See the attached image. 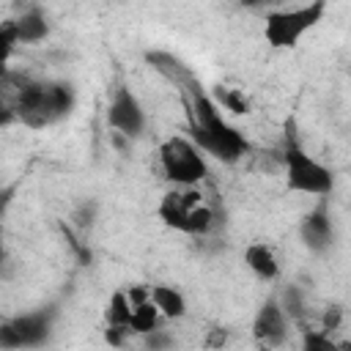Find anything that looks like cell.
<instances>
[{
    "mask_svg": "<svg viewBox=\"0 0 351 351\" xmlns=\"http://www.w3.org/2000/svg\"><path fill=\"white\" fill-rule=\"evenodd\" d=\"M340 307H329V313L324 315V329H326V335L332 332V329H337V324H340Z\"/></svg>",
    "mask_w": 351,
    "mask_h": 351,
    "instance_id": "484cf974",
    "label": "cell"
},
{
    "mask_svg": "<svg viewBox=\"0 0 351 351\" xmlns=\"http://www.w3.org/2000/svg\"><path fill=\"white\" fill-rule=\"evenodd\" d=\"M14 189H16V186H5V189H0V217H3V214H5V208L11 206Z\"/></svg>",
    "mask_w": 351,
    "mask_h": 351,
    "instance_id": "4316f807",
    "label": "cell"
},
{
    "mask_svg": "<svg viewBox=\"0 0 351 351\" xmlns=\"http://www.w3.org/2000/svg\"><path fill=\"white\" fill-rule=\"evenodd\" d=\"M280 307H282L285 318H302V313H304V299H302V291H299L296 285H288V288L282 291Z\"/></svg>",
    "mask_w": 351,
    "mask_h": 351,
    "instance_id": "ac0fdd59",
    "label": "cell"
},
{
    "mask_svg": "<svg viewBox=\"0 0 351 351\" xmlns=\"http://www.w3.org/2000/svg\"><path fill=\"white\" fill-rule=\"evenodd\" d=\"M192 143L225 165L239 162L250 151L241 132H236L222 118L219 107L214 104V99L206 90L192 96Z\"/></svg>",
    "mask_w": 351,
    "mask_h": 351,
    "instance_id": "6da1fadb",
    "label": "cell"
},
{
    "mask_svg": "<svg viewBox=\"0 0 351 351\" xmlns=\"http://www.w3.org/2000/svg\"><path fill=\"white\" fill-rule=\"evenodd\" d=\"M302 351H343L326 332H315V329H310V332H304V337H302Z\"/></svg>",
    "mask_w": 351,
    "mask_h": 351,
    "instance_id": "d6986e66",
    "label": "cell"
},
{
    "mask_svg": "<svg viewBox=\"0 0 351 351\" xmlns=\"http://www.w3.org/2000/svg\"><path fill=\"white\" fill-rule=\"evenodd\" d=\"M11 101L16 121L30 129H44L71 112L74 88L69 82H22Z\"/></svg>",
    "mask_w": 351,
    "mask_h": 351,
    "instance_id": "7a4b0ae2",
    "label": "cell"
},
{
    "mask_svg": "<svg viewBox=\"0 0 351 351\" xmlns=\"http://www.w3.org/2000/svg\"><path fill=\"white\" fill-rule=\"evenodd\" d=\"M156 211L167 228L189 236H203L214 225V211L200 200V192L195 186H176L165 192Z\"/></svg>",
    "mask_w": 351,
    "mask_h": 351,
    "instance_id": "3957f363",
    "label": "cell"
},
{
    "mask_svg": "<svg viewBox=\"0 0 351 351\" xmlns=\"http://www.w3.org/2000/svg\"><path fill=\"white\" fill-rule=\"evenodd\" d=\"M145 60L162 74V77H167L170 82H176L178 88H184L189 96H195V93H200L203 90V85H200V80L192 74V69L181 60V58H176L173 52H162V49H154V52H145Z\"/></svg>",
    "mask_w": 351,
    "mask_h": 351,
    "instance_id": "30bf717a",
    "label": "cell"
},
{
    "mask_svg": "<svg viewBox=\"0 0 351 351\" xmlns=\"http://www.w3.org/2000/svg\"><path fill=\"white\" fill-rule=\"evenodd\" d=\"M107 123H110V129H115V134H123V137L143 134L145 112H143V104L137 101V96L126 85L115 88L110 107H107Z\"/></svg>",
    "mask_w": 351,
    "mask_h": 351,
    "instance_id": "ba28073f",
    "label": "cell"
},
{
    "mask_svg": "<svg viewBox=\"0 0 351 351\" xmlns=\"http://www.w3.org/2000/svg\"><path fill=\"white\" fill-rule=\"evenodd\" d=\"M285 165V184L291 192H304V195H329L335 186V176L329 167H324L318 159H313L304 148L296 143L285 145L282 154Z\"/></svg>",
    "mask_w": 351,
    "mask_h": 351,
    "instance_id": "8992f818",
    "label": "cell"
},
{
    "mask_svg": "<svg viewBox=\"0 0 351 351\" xmlns=\"http://www.w3.org/2000/svg\"><path fill=\"white\" fill-rule=\"evenodd\" d=\"M93 211H96V203H82L80 208H77V214H74V222L80 225V228H85V225H90L93 222Z\"/></svg>",
    "mask_w": 351,
    "mask_h": 351,
    "instance_id": "cb8c5ba5",
    "label": "cell"
},
{
    "mask_svg": "<svg viewBox=\"0 0 351 351\" xmlns=\"http://www.w3.org/2000/svg\"><path fill=\"white\" fill-rule=\"evenodd\" d=\"M52 321H55V307H44L0 324V348L16 351V348L41 346L52 332Z\"/></svg>",
    "mask_w": 351,
    "mask_h": 351,
    "instance_id": "52a82bcc",
    "label": "cell"
},
{
    "mask_svg": "<svg viewBox=\"0 0 351 351\" xmlns=\"http://www.w3.org/2000/svg\"><path fill=\"white\" fill-rule=\"evenodd\" d=\"M148 299L156 307V313L162 318H181L186 313V302L184 293L176 291L173 285H151L148 288Z\"/></svg>",
    "mask_w": 351,
    "mask_h": 351,
    "instance_id": "4fadbf2b",
    "label": "cell"
},
{
    "mask_svg": "<svg viewBox=\"0 0 351 351\" xmlns=\"http://www.w3.org/2000/svg\"><path fill=\"white\" fill-rule=\"evenodd\" d=\"M302 239L315 252H324L332 244L335 233H332V222H329V214H326L324 206H318L313 214L304 217V222H302Z\"/></svg>",
    "mask_w": 351,
    "mask_h": 351,
    "instance_id": "8fae6325",
    "label": "cell"
},
{
    "mask_svg": "<svg viewBox=\"0 0 351 351\" xmlns=\"http://www.w3.org/2000/svg\"><path fill=\"white\" fill-rule=\"evenodd\" d=\"M5 261V247H3V233H0V263Z\"/></svg>",
    "mask_w": 351,
    "mask_h": 351,
    "instance_id": "83f0119b",
    "label": "cell"
},
{
    "mask_svg": "<svg viewBox=\"0 0 351 351\" xmlns=\"http://www.w3.org/2000/svg\"><path fill=\"white\" fill-rule=\"evenodd\" d=\"M107 315V326H121V329H129V318H132V304L126 299V291H115L110 296V304L104 310Z\"/></svg>",
    "mask_w": 351,
    "mask_h": 351,
    "instance_id": "2e32d148",
    "label": "cell"
},
{
    "mask_svg": "<svg viewBox=\"0 0 351 351\" xmlns=\"http://www.w3.org/2000/svg\"><path fill=\"white\" fill-rule=\"evenodd\" d=\"M244 263H247V269H250L258 280H263V282L277 280V274H280V263H277L271 247L263 244V241H255V244H250V247L244 250Z\"/></svg>",
    "mask_w": 351,
    "mask_h": 351,
    "instance_id": "7c38bea8",
    "label": "cell"
},
{
    "mask_svg": "<svg viewBox=\"0 0 351 351\" xmlns=\"http://www.w3.org/2000/svg\"><path fill=\"white\" fill-rule=\"evenodd\" d=\"M326 11L324 0H313L307 5L299 8H282V11H271L263 19V38L274 47V49H293L299 44V38L315 25L321 22Z\"/></svg>",
    "mask_w": 351,
    "mask_h": 351,
    "instance_id": "5b68a950",
    "label": "cell"
},
{
    "mask_svg": "<svg viewBox=\"0 0 351 351\" xmlns=\"http://www.w3.org/2000/svg\"><path fill=\"white\" fill-rule=\"evenodd\" d=\"M159 165H162L165 178L176 186H195L208 176L206 156L200 154V148L192 140H186L181 134H170L167 140H162Z\"/></svg>",
    "mask_w": 351,
    "mask_h": 351,
    "instance_id": "277c9868",
    "label": "cell"
},
{
    "mask_svg": "<svg viewBox=\"0 0 351 351\" xmlns=\"http://www.w3.org/2000/svg\"><path fill=\"white\" fill-rule=\"evenodd\" d=\"M170 343H173L170 335L162 332V329H154L151 335H145V346H148V351H167Z\"/></svg>",
    "mask_w": 351,
    "mask_h": 351,
    "instance_id": "7402d4cb",
    "label": "cell"
},
{
    "mask_svg": "<svg viewBox=\"0 0 351 351\" xmlns=\"http://www.w3.org/2000/svg\"><path fill=\"white\" fill-rule=\"evenodd\" d=\"M16 30H14V19L8 22H0V66H5V58L14 52L16 47Z\"/></svg>",
    "mask_w": 351,
    "mask_h": 351,
    "instance_id": "ffe728a7",
    "label": "cell"
},
{
    "mask_svg": "<svg viewBox=\"0 0 351 351\" xmlns=\"http://www.w3.org/2000/svg\"><path fill=\"white\" fill-rule=\"evenodd\" d=\"M126 335H129V329H121V326H107V329H104V340H107L110 346H121Z\"/></svg>",
    "mask_w": 351,
    "mask_h": 351,
    "instance_id": "d4e9b609",
    "label": "cell"
},
{
    "mask_svg": "<svg viewBox=\"0 0 351 351\" xmlns=\"http://www.w3.org/2000/svg\"><path fill=\"white\" fill-rule=\"evenodd\" d=\"M288 335V318L280 307L277 299H266L263 307L255 313V321H252V337L258 340V346H266V348H274L285 340Z\"/></svg>",
    "mask_w": 351,
    "mask_h": 351,
    "instance_id": "9c48e42d",
    "label": "cell"
},
{
    "mask_svg": "<svg viewBox=\"0 0 351 351\" xmlns=\"http://www.w3.org/2000/svg\"><path fill=\"white\" fill-rule=\"evenodd\" d=\"M5 85H8V80H0V126H8V123L16 121L14 101L5 96Z\"/></svg>",
    "mask_w": 351,
    "mask_h": 351,
    "instance_id": "44dd1931",
    "label": "cell"
},
{
    "mask_svg": "<svg viewBox=\"0 0 351 351\" xmlns=\"http://www.w3.org/2000/svg\"><path fill=\"white\" fill-rule=\"evenodd\" d=\"M159 313H156V307L151 304V299L148 302H140V304H132V318H129V332H134V335H151L154 329H159Z\"/></svg>",
    "mask_w": 351,
    "mask_h": 351,
    "instance_id": "9a60e30c",
    "label": "cell"
},
{
    "mask_svg": "<svg viewBox=\"0 0 351 351\" xmlns=\"http://www.w3.org/2000/svg\"><path fill=\"white\" fill-rule=\"evenodd\" d=\"M214 104L219 107H225V110H230V112H236V115H247L250 112V101H247V96L239 90V88H225V85H217V90H214Z\"/></svg>",
    "mask_w": 351,
    "mask_h": 351,
    "instance_id": "e0dca14e",
    "label": "cell"
},
{
    "mask_svg": "<svg viewBox=\"0 0 351 351\" xmlns=\"http://www.w3.org/2000/svg\"><path fill=\"white\" fill-rule=\"evenodd\" d=\"M14 30H16L19 44H36L49 33V25H47V16L38 8H30V11H25L14 19Z\"/></svg>",
    "mask_w": 351,
    "mask_h": 351,
    "instance_id": "5bb4252c",
    "label": "cell"
},
{
    "mask_svg": "<svg viewBox=\"0 0 351 351\" xmlns=\"http://www.w3.org/2000/svg\"><path fill=\"white\" fill-rule=\"evenodd\" d=\"M258 351H277V348H266V346H258Z\"/></svg>",
    "mask_w": 351,
    "mask_h": 351,
    "instance_id": "f1b7e54d",
    "label": "cell"
},
{
    "mask_svg": "<svg viewBox=\"0 0 351 351\" xmlns=\"http://www.w3.org/2000/svg\"><path fill=\"white\" fill-rule=\"evenodd\" d=\"M225 343H228V329H222V326L208 329V335H206V348L208 351H219Z\"/></svg>",
    "mask_w": 351,
    "mask_h": 351,
    "instance_id": "603a6c76",
    "label": "cell"
}]
</instances>
